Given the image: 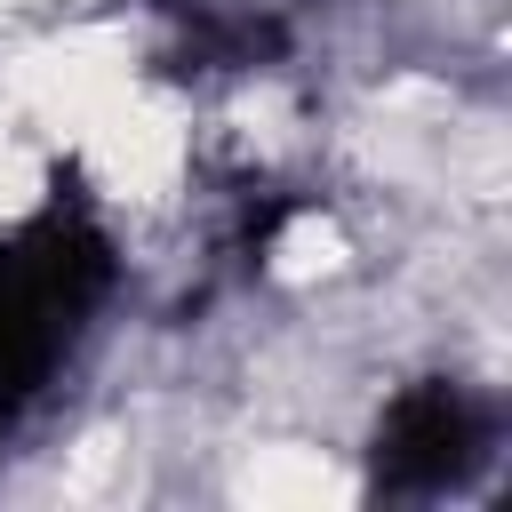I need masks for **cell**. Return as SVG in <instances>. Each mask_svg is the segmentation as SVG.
<instances>
[{"label": "cell", "mask_w": 512, "mask_h": 512, "mask_svg": "<svg viewBox=\"0 0 512 512\" xmlns=\"http://www.w3.org/2000/svg\"><path fill=\"white\" fill-rule=\"evenodd\" d=\"M104 280H112V248L64 200L24 216L0 240V416H16L56 376V360L88 328Z\"/></svg>", "instance_id": "cell-1"}, {"label": "cell", "mask_w": 512, "mask_h": 512, "mask_svg": "<svg viewBox=\"0 0 512 512\" xmlns=\"http://www.w3.org/2000/svg\"><path fill=\"white\" fill-rule=\"evenodd\" d=\"M472 456H480V408L464 400V384H408L376 424V480L400 496L448 488Z\"/></svg>", "instance_id": "cell-2"}]
</instances>
